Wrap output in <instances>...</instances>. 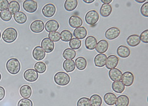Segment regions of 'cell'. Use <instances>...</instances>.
Here are the masks:
<instances>
[{
    "label": "cell",
    "instance_id": "cell-1",
    "mask_svg": "<svg viewBox=\"0 0 148 106\" xmlns=\"http://www.w3.org/2000/svg\"><path fill=\"white\" fill-rule=\"evenodd\" d=\"M6 68L10 74L16 75L21 70V64L16 58H11L7 62Z\"/></svg>",
    "mask_w": 148,
    "mask_h": 106
},
{
    "label": "cell",
    "instance_id": "cell-2",
    "mask_svg": "<svg viewBox=\"0 0 148 106\" xmlns=\"http://www.w3.org/2000/svg\"><path fill=\"white\" fill-rule=\"evenodd\" d=\"M18 36V33L15 29L9 28L6 29L3 33L2 38L7 43H12L14 42Z\"/></svg>",
    "mask_w": 148,
    "mask_h": 106
},
{
    "label": "cell",
    "instance_id": "cell-3",
    "mask_svg": "<svg viewBox=\"0 0 148 106\" xmlns=\"http://www.w3.org/2000/svg\"><path fill=\"white\" fill-rule=\"evenodd\" d=\"M54 80L56 84L60 86H65L70 83V77L65 72H59L54 76Z\"/></svg>",
    "mask_w": 148,
    "mask_h": 106
},
{
    "label": "cell",
    "instance_id": "cell-4",
    "mask_svg": "<svg viewBox=\"0 0 148 106\" xmlns=\"http://www.w3.org/2000/svg\"><path fill=\"white\" fill-rule=\"evenodd\" d=\"M86 23L91 25L96 24L99 19V15L96 10H90L87 14L85 17Z\"/></svg>",
    "mask_w": 148,
    "mask_h": 106
},
{
    "label": "cell",
    "instance_id": "cell-5",
    "mask_svg": "<svg viewBox=\"0 0 148 106\" xmlns=\"http://www.w3.org/2000/svg\"><path fill=\"white\" fill-rule=\"evenodd\" d=\"M38 77V73L33 69H27L24 73V78L28 82H35L37 80Z\"/></svg>",
    "mask_w": 148,
    "mask_h": 106
},
{
    "label": "cell",
    "instance_id": "cell-6",
    "mask_svg": "<svg viewBox=\"0 0 148 106\" xmlns=\"http://www.w3.org/2000/svg\"><path fill=\"white\" fill-rule=\"evenodd\" d=\"M23 9L28 13H34L38 9V3L34 0H25L23 4Z\"/></svg>",
    "mask_w": 148,
    "mask_h": 106
},
{
    "label": "cell",
    "instance_id": "cell-7",
    "mask_svg": "<svg viewBox=\"0 0 148 106\" xmlns=\"http://www.w3.org/2000/svg\"><path fill=\"white\" fill-rule=\"evenodd\" d=\"M122 82L126 87H130L134 81V76L131 72H126L122 76Z\"/></svg>",
    "mask_w": 148,
    "mask_h": 106
},
{
    "label": "cell",
    "instance_id": "cell-8",
    "mask_svg": "<svg viewBox=\"0 0 148 106\" xmlns=\"http://www.w3.org/2000/svg\"><path fill=\"white\" fill-rule=\"evenodd\" d=\"M41 47L45 53H51L55 49V44L49 38H45L42 40Z\"/></svg>",
    "mask_w": 148,
    "mask_h": 106
},
{
    "label": "cell",
    "instance_id": "cell-9",
    "mask_svg": "<svg viewBox=\"0 0 148 106\" xmlns=\"http://www.w3.org/2000/svg\"><path fill=\"white\" fill-rule=\"evenodd\" d=\"M42 14L47 18H51L55 14L56 8L53 4H46L42 9Z\"/></svg>",
    "mask_w": 148,
    "mask_h": 106
},
{
    "label": "cell",
    "instance_id": "cell-10",
    "mask_svg": "<svg viewBox=\"0 0 148 106\" xmlns=\"http://www.w3.org/2000/svg\"><path fill=\"white\" fill-rule=\"evenodd\" d=\"M45 29V24L41 20H35L33 21L30 25V30L36 34L42 32Z\"/></svg>",
    "mask_w": 148,
    "mask_h": 106
},
{
    "label": "cell",
    "instance_id": "cell-11",
    "mask_svg": "<svg viewBox=\"0 0 148 106\" xmlns=\"http://www.w3.org/2000/svg\"><path fill=\"white\" fill-rule=\"evenodd\" d=\"M119 59L116 55H110L107 57L105 65L108 69H112L116 68L119 64Z\"/></svg>",
    "mask_w": 148,
    "mask_h": 106
},
{
    "label": "cell",
    "instance_id": "cell-12",
    "mask_svg": "<svg viewBox=\"0 0 148 106\" xmlns=\"http://www.w3.org/2000/svg\"><path fill=\"white\" fill-rule=\"evenodd\" d=\"M120 34V30L116 27H112L110 29H108L105 32V37L108 39H110V40H112L117 38Z\"/></svg>",
    "mask_w": 148,
    "mask_h": 106
},
{
    "label": "cell",
    "instance_id": "cell-13",
    "mask_svg": "<svg viewBox=\"0 0 148 106\" xmlns=\"http://www.w3.org/2000/svg\"><path fill=\"white\" fill-rule=\"evenodd\" d=\"M59 28V24L55 19H50L46 23L45 25V29L47 32H56Z\"/></svg>",
    "mask_w": 148,
    "mask_h": 106
},
{
    "label": "cell",
    "instance_id": "cell-14",
    "mask_svg": "<svg viewBox=\"0 0 148 106\" xmlns=\"http://www.w3.org/2000/svg\"><path fill=\"white\" fill-rule=\"evenodd\" d=\"M107 59V56L105 54H99L97 55L95 59L94 63L97 67H103L105 65Z\"/></svg>",
    "mask_w": 148,
    "mask_h": 106
},
{
    "label": "cell",
    "instance_id": "cell-15",
    "mask_svg": "<svg viewBox=\"0 0 148 106\" xmlns=\"http://www.w3.org/2000/svg\"><path fill=\"white\" fill-rule=\"evenodd\" d=\"M33 56L37 61H41L45 56V52L40 46L36 47L33 50Z\"/></svg>",
    "mask_w": 148,
    "mask_h": 106
},
{
    "label": "cell",
    "instance_id": "cell-16",
    "mask_svg": "<svg viewBox=\"0 0 148 106\" xmlns=\"http://www.w3.org/2000/svg\"><path fill=\"white\" fill-rule=\"evenodd\" d=\"M122 72L118 69H112L109 71V76L112 81H120L122 76Z\"/></svg>",
    "mask_w": 148,
    "mask_h": 106
},
{
    "label": "cell",
    "instance_id": "cell-17",
    "mask_svg": "<svg viewBox=\"0 0 148 106\" xmlns=\"http://www.w3.org/2000/svg\"><path fill=\"white\" fill-rule=\"evenodd\" d=\"M69 23L70 27L76 29L77 28L81 27V25L83 24V21L80 17L76 15H73L70 18Z\"/></svg>",
    "mask_w": 148,
    "mask_h": 106
},
{
    "label": "cell",
    "instance_id": "cell-18",
    "mask_svg": "<svg viewBox=\"0 0 148 106\" xmlns=\"http://www.w3.org/2000/svg\"><path fill=\"white\" fill-rule=\"evenodd\" d=\"M97 44V39L92 36H88L86 38L85 41V45L86 48L90 50L95 49Z\"/></svg>",
    "mask_w": 148,
    "mask_h": 106
},
{
    "label": "cell",
    "instance_id": "cell-19",
    "mask_svg": "<svg viewBox=\"0 0 148 106\" xmlns=\"http://www.w3.org/2000/svg\"><path fill=\"white\" fill-rule=\"evenodd\" d=\"M117 54L119 56L123 58H126L129 57L131 55V50L125 45H120L117 48Z\"/></svg>",
    "mask_w": 148,
    "mask_h": 106
},
{
    "label": "cell",
    "instance_id": "cell-20",
    "mask_svg": "<svg viewBox=\"0 0 148 106\" xmlns=\"http://www.w3.org/2000/svg\"><path fill=\"white\" fill-rule=\"evenodd\" d=\"M109 47V44L105 39H102V40H100L99 43H97L95 49L98 53L100 54H103L105 53Z\"/></svg>",
    "mask_w": 148,
    "mask_h": 106
},
{
    "label": "cell",
    "instance_id": "cell-21",
    "mask_svg": "<svg viewBox=\"0 0 148 106\" xmlns=\"http://www.w3.org/2000/svg\"><path fill=\"white\" fill-rule=\"evenodd\" d=\"M73 35L77 39H83L87 35V30L84 27H79L74 30Z\"/></svg>",
    "mask_w": 148,
    "mask_h": 106
},
{
    "label": "cell",
    "instance_id": "cell-22",
    "mask_svg": "<svg viewBox=\"0 0 148 106\" xmlns=\"http://www.w3.org/2000/svg\"><path fill=\"white\" fill-rule=\"evenodd\" d=\"M32 88L29 85H23L19 89V94L23 98H29L32 95Z\"/></svg>",
    "mask_w": 148,
    "mask_h": 106
},
{
    "label": "cell",
    "instance_id": "cell-23",
    "mask_svg": "<svg viewBox=\"0 0 148 106\" xmlns=\"http://www.w3.org/2000/svg\"><path fill=\"white\" fill-rule=\"evenodd\" d=\"M63 68L66 72H72L76 68L75 62L73 59H65L63 63Z\"/></svg>",
    "mask_w": 148,
    "mask_h": 106
},
{
    "label": "cell",
    "instance_id": "cell-24",
    "mask_svg": "<svg viewBox=\"0 0 148 106\" xmlns=\"http://www.w3.org/2000/svg\"><path fill=\"white\" fill-rule=\"evenodd\" d=\"M104 101L105 103L108 105H114L116 104V95L114 94L113 93H106V94L104 95Z\"/></svg>",
    "mask_w": 148,
    "mask_h": 106
},
{
    "label": "cell",
    "instance_id": "cell-25",
    "mask_svg": "<svg viewBox=\"0 0 148 106\" xmlns=\"http://www.w3.org/2000/svg\"><path fill=\"white\" fill-rule=\"evenodd\" d=\"M112 10V7L110 4H103L100 9V14L103 17H108L111 14Z\"/></svg>",
    "mask_w": 148,
    "mask_h": 106
},
{
    "label": "cell",
    "instance_id": "cell-26",
    "mask_svg": "<svg viewBox=\"0 0 148 106\" xmlns=\"http://www.w3.org/2000/svg\"><path fill=\"white\" fill-rule=\"evenodd\" d=\"M116 106H128L130 104V99L128 96L125 95H121L116 99Z\"/></svg>",
    "mask_w": 148,
    "mask_h": 106
},
{
    "label": "cell",
    "instance_id": "cell-27",
    "mask_svg": "<svg viewBox=\"0 0 148 106\" xmlns=\"http://www.w3.org/2000/svg\"><path fill=\"white\" fill-rule=\"evenodd\" d=\"M127 44L131 47H136L138 45L141 41L140 39V36L138 35H132L127 38L126 40Z\"/></svg>",
    "mask_w": 148,
    "mask_h": 106
},
{
    "label": "cell",
    "instance_id": "cell-28",
    "mask_svg": "<svg viewBox=\"0 0 148 106\" xmlns=\"http://www.w3.org/2000/svg\"><path fill=\"white\" fill-rule=\"evenodd\" d=\"M77 5V0H66L64 3V8L66 11L71 12L76 9Z\"/></svg>",
    "mask_w": 148,
    "mask_h": 106
},
{
    "label": "cell",
    "instance_id": "cell-29",
    "mask_svg": "<svg viewBox=\"0 0 148 106\" xmlns=\"http://www.w3.org/2000/svg\"><path fill=\"white\" fill-rule=\"evenodd\" d=\"M75 65L77 69L80 70H83L86 69L87 66V61L86 59L84 57H78L75 61Z\"/></svg>",
    "mask_w": 148,
    "mask_h": 106
},
{
    "label": "cell",
    "instance_id": "cell-30",
    "mask_svg": "<svg viewBox=\"0 0 148 106\" xmlns=\"http://www.w3.org/2000/svg\"><path fill=\"white\" fill-rule=\"evenodd\" d=\"M112 89L114 92L118 93V94H121L125 90V86L122 81H114L112 84Z\"/></svg>",
    "mask_w": 148,
    "mask_h": 106
},
{
    "label": "cell",
    "instance_id": "cell-31",
    "mask_svg": "<svg viewBox=\"0 0 148 106\" xmlns=\"http://www.w3.org/2000/svg\"><path fill=\"white\" fill-rule=\"evenodd\" d=\"M20 4L16 1H12L9 4L8 10L11 13V14L15 15L19 11Z\"/></svg>",
    "mask_w": 148,
    "mask_h": 106
},
{
    "label": "cell",
    "instance_id": "cell-32",
    "mask_svg": "<svg viewBox=\"0 0 148 106\" xmlns=\"http://www.w3.org/2000/svg\"><path fill=\"white\" fill-rule=\"evenodd\" d=\"M27 16L23 12H18L14 15L15 21L20 24H24L27 21Z\"/></svg>",
    "mask_w": 148,
    "mask_h": 106
},
{
    "label": "cell",
    "instance_id": "cell-33",
    "mask_svg": "<svg viewBox=\"0 0 148 106\" xmlns=\"http://www.w3.org/2000/svg\"><path fill=\"white\" fill-rule=\"evenodd\" d=\"M91 106H100L102 104V99L99 95L95 94L91 96L90 99Z\"/></svg>",
    "mask_w": 148,
    "mask_h": 106
},
{
    "label": "cell",
    "instance_id": "cell-34",
    "mask_svg": "<svg viewBox=\"0 0 148 106\" xmlns=\"http://www.w3.org/2000/svg\"><path fill=\"white\" fill-rule=\"evenodd\" d=\"M62 55L65 59H73L76 57V52L75 50L71 48H68L64 51Z\"/></svg>",
    "mask_w": 148,
    "mask_h": 106
},
{
    "label": "cell",
    "instance_id": "cell-35",
    "mask_svg": "<svg viewBox=\"0 0 148 106\" xmlns=\"http://www.w3.org/2000/svg\"><path fill=\"white\" fill-rule=\"evenodd\" d=\"M60 39L62 41L68 42L73 38V34L71 32L68 30H64L60 33Z\"/></svg>",
    "mask_w": 148,
    "mask_h": 106
},
{
    "label": "cell",
    "instance_id": "cell-36",
    "mask_svg": "<svg viewBox=\"0 0 148 106\" xmlns=\"http://www.w3.org/2000/svg\"><path fill=\"white\" fill-rule=\"evenodd\" d=\"M81 44H82L81 41L76 38H72L69 43V45L70 48L73 50L79 49L80 47V46H81Z\"/></svg>",
    "mask_w": 148,
    "mask_h": 106
},
{
    "label": "cell",
    "instance_id": "cell-37",
    "mask_svg": "<svg viewBox=\"0 0 148 106\" xmlns=\"http://www.w3.org/2000/svg\"><path fill=\"white\" fill-rule=\"evenodd\" d=\"M34 68L35 70L38 73H39V74H43V73H44L46 71L47 66L44 63L39 61L35 64Z\"/></svg>",
    "mask_w": 148,
    "mask_h": 106
},
{
    "label": "cell",
    "instance_id": "cell-38",
    "mask_svg": "<svg viewBox=\"0 0 148 106\" xmlns=\"http://www.w3.org/2000/svg\"><path fill=\"white\" fill-rule=\"evenodd\" d=\"M12 17L11 13L8 10H5L0 12V18L4 21H9Z\"/></svg>",
    "mask_w": 148,
    "mask_h": 106
},
{
    "label": "cell",
    "instance_id": "cell-39",
    "mask_svg": "<svg viewBox=\"0 0 148 106\" xmlns=\"http://www.w3.org/2000/svg\"><path fill=\"white\" fill-rule=\"evenodd\" d=\"M49 38L53 42H58L60 39V35L58 32H50L49 34Z\"/></svg>",
    "mask_w": 148,
    "mask_h": 106
},
{
    "label": "cell",
    "instance_id": "cell-40",
    "mask_svg": "<svg viewBox=\"0 0 148 106\" xmlns=\"http://www.w3.org/2000/svg\"><path fill=\"white\" fill-rule=\"evenodd\" d=\"M77 106H91L90 99L86 97L80 98L77 101Z\"/></svg>",
    "mask_w": 148,
    "mask_h": 106
},
{
    "label": "cell",
    "instance_id": "cell-41",
    "mask_svg": "<svg viewBox=\"0 0 148 106\" xmlns=\"http://www.w3.org/2000/svg\"><path fill=\"white\" fill-rule=\"evenodd\" d=\"M18 106H33V103L29 98H23L18 101Z\"/></svg>",
    "mask_w": 148,
    "mask_h": 106
},
{
    "label": "cell",
    "instance_id": "cell-42",
    "mask_svg": "<svg viewBox=\"0 0 148 106\" xmlns=\"http://www.w3.org/2000/svg\"><path fill=\"white\" fill-rule=\"evenodd\" d=\"M141 14L145 17H148V1H146L140 9Z\"/></svg>",
    "mask_w": 148,
    "mask_h": 106
},
{
    "label": "cell",
    "instance_id": "cell-43",
    "mask_svg": "<svg viewBox=\"0 0 148 106\" xmlns=\"http://www.w3.org/2000/svg\"><path fill=\"white\" fill-rule=\"evenodd\" d=\"M139 36L140 41L144 43H148V30L143 31Z\"/></svg>",
    "mask_w": 148,
    "mask_h": 106
},
{
    "label": "cell",
    "instance_id": "cell-44",
    "mask_svg": "<svg viewBox=\"0 0 148 106\" xmlns=\"http://www.w3.org/2000/svg\"><path fill=\"white\" fill-rule=\"evenodd\" d=\"M9 1L8 0H0V11H3L8 9Z\"/></svg>",
    "mask_w": 148,
    "mask_h": 106
},
{
    "label": "cell",
    "instance_id": "cell-45",
    "mask_svg": "<svg viewBox=\"0 0 148 106\" xmlns=\"http://www.w3.org/2000/svg\"><path fill=\"white\" fill-rule=\"evenodd\" d=\"M5 95V91L4 87L0 86V101L3 100Z\"/></svg>",
    "mask_w": 148,
    "mask_h": 106
},
{
    "label": "cell",
    "instance_id": "cell-46",
    "mask_svg": "<svg viewBox=\"0 0 148 106\" xmlns=\"http://www.w3.org/2000/svg\"><path fill=\"white\" fill-rule=\"evenodd\" d=\"M100 1L102 2L103 4H110L112 1V0H101Z\"/></svg>",
    "mask_w": 148,
    "mask_h": 106
},
{
    "label": "cell",
    "instance_id": "cell-47",
    "mask_svg": "<svg viewBox=\"0 0 148 106\" xmlns=\"http://www.w3.org/2000/svg\"><path fill=\"white\" fill-rule=\"evenodd\" d=\"M83 1L87 4H91V3H92L95 2V0H90V1H88V0H87V1H86V0H84Z\"/></svg>",
    "mask_w": 148,
    "mask_h": 106
},
{
    "label": "cell",
    "instance_id": "cell-48",
    "mask_svg": "<svg viewBox=\"0 0 148 106\" xmlns=\"http://www.w3.org/2000/svg\"><path fill=\"white\" fill-rule=\"evenodd\" d=\"M147 1V0H142V1H139V0H136V2L138 3H145Z\"/></svg>",
    "mask_w": 148,
    "mask_h": 106
},
{
    "label": "cell",
    "instance_id": "cell-49",
    "mask_svg": "<svg viewBox=\"0 0 148 106\" xmlns=\"http://www.w3.org/2000/svg\"><path fill=\"white\" fill-rule=\"evenodd\" d=\"M1 78H2V76H1V74H0V81H1Z\"/></svg>",
    "mask_w": 148,
    "mask_h": 106
},
{
    "label": "cell",
    "instance_id": "cell-50",
    "mask_svg": "<svg viewBox=\"0 0 148 106\" xmlns=\"http://www.w3.org/2000/svg\"><path fill=\"white\" fill-rule=\"evenodd\" d=\"M1 31H0V38H1Z\"/></svg>",
    "mask_w": 148,
    "mask_h": 106
},
{
    "label": "cell",
    "instance_id": "cell-51",
    "mask_svg": "<svg viewBox=\"0 0 148 106\" xmlns=\"http://www.w3.org/2000/svg\"><path fill=\"white\" fill-rule=\"evenodd\" d=\"M100 106H101V105H100Z\"/></svg>",
    "mask_w": 148,
    "mask_h": 106
}]
</instances>
